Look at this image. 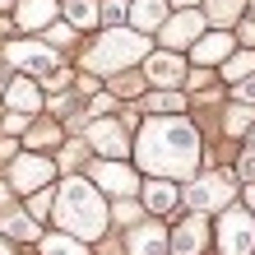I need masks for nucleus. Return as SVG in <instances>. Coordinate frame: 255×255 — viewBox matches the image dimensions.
<instances>
[{
  "label": "nucleus",
  "mask_w": 255,
  "mask_h": 255,
  "mask_svg": "<svg viewBox=\"0 0 255 255\" xmlns=\"http://www.w3.org/2000/svg\"><path fill=\"white\" fill-rule=\"evenodd\" d=\"M204 144L190 116H144L134 130V167L148 176L186 186L190 176H200Z\"/></svg>",
  "instance_id": "obj_1"
},
{
  "label": "nucleus",
  "mask_w": 255,
  "mask_h": 255,
  "mask_svg": "<svg viewBox=\"0 0 255 255\" xmlns=\"http://www.w3.org/2000/svg\"><path fill=\"white\" fill-rule=\"evenodd\" d=\"M51 223L79 242H102L112 228V200L102 195L88 176H65L61 190H56V209H51Z\"/></svg>",
  "instance_id": "obj_2"
},
{
  "label": "nucleus",
  "mask_w": 255,
  "mask_h": 255,
  "mask_svg": "<svg viewBox=\"0 0 255 255\" xmlns=\"http://www.w3.org/2000/svg\"><path fill=\"white\" fill-rule=\"evenodd\" d=\"M148 51H153V37L134 33L130 23H121V28H98L93 47L79 51V70L84 74H98V79H102V74H126V70H139Z\"/></svg>",
  "instance_id": "obj_3"
},
{
  "label": "nucleus",
  "mask_w": 255,
  "mask_h": 255,
  "mask_svg": "<svg viewBox=\"0 0 255 255\" xmlns=\"http://www.w3.org/2000/svg\"><path fill=\"white\" fill-rule=\"evenodd\" d=\"M181 204L190 214H223V209L237 204V176L232 172H204V176H190V186L181 190Z\"/></svg>",
  "instance_id": "obj_4"
},
{
  "label": "nucleus",
  "mask_w": 255,
  "mask_h": 255,
  "mask_svg": "<svg viewBox=\"0 0 255 255\" xmlns=\"http://www.w3.org/2000/svg\"><path fill=\"white\" fill-rule=\"evenodd\" d=\"M0 61H5L14 74H28V79H47L51 70H61V51L47 47L42 37H19V42H5Z\"/></svg>",
  "instance_id": "obj_5"
},
{
  "label": "nucleus",
  "mask_w": 255,
  "mask_h": 255,
  "mask_svg": "<svg viewBox=\"0 0 255 255\" xmlns=\"http://www.w3.org/2000/svg\"><path fill=\"white\" fill-rule=\"evenodd\" d=\"M214 255H255V214L246 204H232V209L218 214Z\"/></svg>",
  "instance_id": "obj_6"
},
{
  "label": "nucleus",
  "mask_w": 255,
  "mask_h": 255,
  "mask_svg": "<svg viewBox=\"0 0 255 255\" xmlns=\"http://www.w3.org/2000/svg\"><path fill=\"white\" fill-rule=\"evenodd\" d=\"M88 181H93L107 200H139V172L126 158H88Z\"/></svg>",
  "instance_id": "obj_7"
},
{
  "label": "nucleus",
  "mask_w": 255,
  "mask_h": 255,
  "mask_svg": "<svg viewBox=\"0 0 255 255\" xmlns=\"http://www.w3.org/2000/svg\"><path fill=\"white\" fill-rule=\"evenodd\" d=\"M56 172H61V167H56V158H47V153H28V148H19V158H9V167H5L14 195L47 190V186L56 181Z\"/></svg>",
  "instance_id": "obj_8"
},
{
  "label": "nucleus",
  "mask_w": 255,
  "mask_h": 255,
  "mask_svg": "<svg viewBox=\"0 0 255 255\" xmlns=\"http://www.w3.org/2000/svg\"><path fill=\"white\" fill-rule=\"evenodd\" d=\"M130 126L121 116H88L84 126V144L93 148L98 158H130Z\"/></svg>",
  "instance_id": "obj_9"
},
{
  "label": "nucleus",
  "mask_w": 255,
  "mask_h": 255,
  "mask_svg": "<svg viewBox=\"0 0 255 255\" xmlns=\"http://www.w3.org/2000/svg\"><path fill=\"white\" fill-rule=\"evenodd\" d=\"M209 246H214V223L186 209V218L167 232V255H204Z\"/></svg>",
  "instance_id": "obj_10"
},
{
  "label": "nucleus",
  "mask_w": 255,
  "mask_h": 255,
  "mask_svg": "<svg viewBox=\"0 0 255 255\" xmlns=\"http://www.w3.org/2000/svg\"><path fill=\"white\" fill-rule=\"evenodd\" d=\"M204 9H172L167 23L158 28V47L162 51H190V42L204 33Z\"/></svg>",
  "instance_id": "obj_11"
},
{
  "label": "nucleus",
  "mask_w": 255,
  "mask_h": 255,
  "mask_svg": "<svg viewBox=\"0 0 255 255\" xmlns=\"http://www.w3.org/2000/svg\"><path fill=\"white\" fill-rule=\"evenodd\" d=\"M139 70H144V84L148 88H181L186 74H190V61H186L181 51H148Z\"/></svg>",
  "instance_id": "obj_12"
},
{
  "label": "nucleus",
  "mask_w": 255,
  "mask_h": 255,
  "mask_svg": "<svg viewBox=\"0 0 255 255\" xmlns=\"http://www.w3.org/2000/svg\"><path fill=\"white\" fill-rule=\"evenodd\" d=\"M232 51H237V37L232 33H223V28H204V33L190 42V56H186V61L195 70H218Z\"/></svg>",
  "instance_id": "obj_13"
},
{
  "label": "nucleus",
  "mask_w": 255,
  "mask_h": 255,
  "mask_svg": "<svg viewBox=\"0 0 255 255\" xmlns=\"http://www.w3.org/2000/svg\"><path fill=\"white\" fill-rule=\"evenodd\" d=\"M56 19H61V0H14V14H9V23L19 28L23 37L47 33Z\"/></svg>",
  "instance_id": "obj_14"
},
{
  "label": "nucleus",
  "mask_w": 255,
  "mask_h": 255,
  "mask_svg": "<svg viewBox=\"0 0 255 255\" xmlns=\"http://www.w3.org/2000/svg\"><path fill=\"white\" fill-rule=\"evenodd\" d=\"M139 204H144V214H153V218H172V214H181V186L176 181H162V176H148V181L139 186Z\"/></svg>",
  "instance_id": "obj_15"
},
{
  "label": "nucleus",
  "mask_w": 255,
  "mask_h": 255,
  "mask_svg": "<svg viewBox=\"0 0 255 255\" xmlns=\"http://www.w3.org/2000/svg\"><path fill=\"white\" fill-rule=\"evenodd\" d=\"M0 102H5V112L37 116L42 107H47V93H42V84L28 79V74H9V84H5V93H0Z\"/></svg>",
  "instance_id": "obj_16"
},
{
  "label": "nucleus",
  "mask_w": 255,
  "mask_h": 255,
  "mask_svg": "<svg viewBox=\"0 0 255 255\" xmlns=\"http://www.w3.org/2000/svg\"><path fill=\"white\" fill-rule=\"evenodd\" d=\"M126 255H167V228L162 223H134L126 232Z\"/></svg>",
  "instance_id": "obj_17"
},
{
  "label": "nucleus",
  "mask_w": 255,
  "mask_h": 255,
  "mask_svg": "<svg viewBox=\"0 0 255 255\" xmlns=\"http://www.w3.org/2000/svg\"><path fill=\"white\" fill-rule=\"evenodd\" d=\"M167 14H172L167 0H130V14H126V19H130L134 33L148 37V33H158V28L167 23Z\"/></svg>",
  "instance_id": "obj_18"
},
{
  "label": "nucleus",
  "mask_w": 255,
  "mask_h": 255,
  "mask_svg": "<svg viewBox=\"0 0 255 255\" xmlns=\"http://www.w3.org/2000/svg\"><path fill=\"white\" fill-rule=\"evenodd\" d=\"M0 237H9L14 246H33L37 237H42V223H33L23 209L9 204V209H0Z\"/></svg>",
  "instance_id": "obj_19"
},
{
  "label": "nucleus",
  "mask_w": 255,
  "mask_h": 255,
  "mask_svg": "<svg viewBox=\"0 0 255 255\" xmlns=\"http://www.w3.org/2000/svg\"><path fill=\"white\" fill-rule=\"evenodd\" d=\"M61 144H65L61 121H37V116H33V126L23 130V148H28V153H47V148L56 153Z\"/></svg>",
  "instance_id": "obj_20"
},
{
  "label": "nucleus",
  "mask_w": 255,
  "mask_h": 255,
  "mask_svg": "<svg viewBox=\"0 0 255 255\" xmlns=\"http://www.w3.org/2000/svg\"><path fill=\"white\" fill-rule=\"evenodd\" d=\"M61 19L74 28V33H88V28H102V5L98 0H61Z\"/></svg>",
  "instance_id": "obj_21"
},
{
  "label": "nucleus",
  "mask_w": 255,
  "mask_h": 255,
  "mask_svg": "<svg viewBox=\"0 0 255 255\" xmlns=\"http://www.w3.org/2000/svg\"><path fill=\"white\" fill-rule=\"evenodd\" d=\"M246 9H251V0H204V23H209V28H223V33H232V28L242 23Z\"/></svg>",
  "instance_id": "obj_22"
},
{
  "label": "nucleus",
  "mask_w": 255,
  "mask_h": 255,
  "mask_svg": "<svg viewBox=\"0 0 255 255\" xmlns=\"http://www.w3.org/2000/svg\"><path fill=\"white\" fill-rule=\"evenodd\" d=\"M144 112L148 116H186V93L181 88H148L144 93Z\"/></svg>",
  "instance_id": "obj_23"
},
{
  "label": "nucleus",
  "mask_w": 255,
  "mask_h": 255,
  "mask_svg": "<svg viewBox=\"0 0 255 255\" xmlns=\"http://www.w3.org/2000/svg\"><path fill=\"white\" fill-rule=\"evenodd\" d=\"M37 255H88V246L79 242V237H70L61 228H51V232H42L37 237Z\"/></svg>",
  "instance_id": "obj_24"
},
{
  "label": "nucleus",
  "mask_w": 255,
  "mask_h": 255,
  "mask_svg": "<svg viewBox=\"0 0 255 255\" xmlns=\"http://www.w3.org/2000/svg\"><path fill=\"white\" fill-rule=\"evenodd\" d=\"M251 130H255V107H246V102H232V107L223 112V134H228V139H246Z\"/></svg>",
  "instance_id": "obj_25"
},
{
  "label": "nucleus",
  "mask_w": 255,
  "mask_h": 255,
  "mask_svg": "<svg viewBox=\"0 0 255 255\" xmlns=\"http://www.w3.org/2000/svg\"><path fill=\"white\" fill-rule=\"evenodd\" d=\"M218 70H223V79H228V88L242 84V79H251V74H255V47H237Z\"/></svg>",
  "instance_id": "obj_26"
},
{
  "label": "nucleus",
  "mask_w": 255,
  "mask_h": 255,
  "mask_svg": "<svg viewBox=\"0 0 255 255\" xmlns=\"http://www.w3.org/2000/svg\"><path fill=\"white\" fill-rule=\"evenodd\" d=\"M107 93H116V98H144L148 84H144L139 70H126V74H112V88H107Z\"/></svg>",
  "instance_id": "obj_27"
},
{
  "label": "nucleus",
  "mask_w": 255,
  "mask_h": 255,
  "mask_svg": "<svg viewBox=\"0 0 255 255\" xmlns=\"http://www.w3.org/2000/svg\"><path fill=\"white\" fill-rule=\"evenodd\" d=\"M51 209H56V190L47 186V190H33V195H28L23 214L33 218V223H47V218H51Z\"/></svg>",
  "instance_id": "obj_28"
},
{
  "label": "nucleus",
  "mask_w": 255,
  "mask_h": 255,
  "mask_svg": "<svg viewBox=\"0 0 255 255\" xmlns=\"http://www.w3.org/2000/svg\"><path fill=\"white\" fill-rule=\"evenodd\" d=\"M42 42H47V47H74V42H79V33H74L65 19H56L47 33H42Z\"/></svg>",
  "instance_id": "obj_29"
},
{
  "label": "nucleus",
  "mask_w": 255,
  "mask_h": 255,
  "mask_svg": "<svg viewBox=\"0 0 255 255\" xmlns=\"http://www.w3.org/2000/svg\"><path fill=\"white\" fill-rule=\"evenodd\" d=\"M84 153H88V144H84V134H79V144H70L65 153H56V167H61L65 176H74V167H79V162H88Z\"/></svg>",
  "instance_id": "obj_30"
},
{
  "label": "nucleus",
  "mask_w": 255,
  "mask_h": 255,
  "mask_svg": "<svg viewBox=\"0 0 255 255\" xmlns=\"http://www.w3.org/2000/svg\"><path fill=\"white\" fill-rule=\"evenodd\" d=\"M98 5H102V23L107 28H121L130 14V0H98Z\"/></svg>",
  "instance_id": "obj_31"
},
{
  "label": "nucleus",
  "mask_w": 255,
  "mask_h": 255,
  "mask_svg": "<svg viewBox=\"0 0 255 255\" xmlns=\"http://www.w3.org/2000/svg\"><path fill=\"white\" fill-rule=\"evenodd\" d=\"M139 214H144V204H139V200H116V209H112V218L121 223V228H126V223L134 228V223H139Z\"/></svg>",
  "instance_id": "obj_32"
},
{
  "label": "nucleus",
  "mask_w": 255,
  "mask_h": 255,
  "mask_svg": "<svg viewBox=\"0 0 255 255\" xmlns=\"http://www.w3.org/2000/svg\"><path fill=\"white\" fill-rule=\"evenodd\" d=\"M181 88H195V93H204V98H209V93H214V70H195V65H190V74H186V84H181Z\"/></svg>",
  "instance_id": "obj_33"
},
{
  "label": "nucleus",
  "mask_w": 255,
  "mask_h": 255,
  "mask_svg": "<svg viewBox=\"0 0 255 255\" xmlns=\"http://www.w3.org/2000/svg\"><path fill=\"white\" fill-rule=\"evenodd\" d=\"M232 102H246V107H255V74L242 84H232Z\"/></svg>",
  "instance_id": "obj_34"
},
{
  "label": "nucleus",
  "mask_w": 255,
  "mask_h": 255,
  "mask_svg": "<svg viewBox=\"0 0 255 255\" xmlns=\"http://www.w3.org/2000/svg\"><path fill=\"white\" fill-rule=\"evenodd\" d=\"M232 37H242V47H255V19H242Z\"/></svg>",
  "instance_id": "obj_35"
},
{
  "label": "nucleus",
  "mask_w": 255,
  "mask_h": 255,
  "mask_svg": "<svg viewBox=\"0 0 255 255\" xmlns=\"http://www.w3.org/2000/svg\"><path fill=\"white\" fill-rule=\"evenodd\" d=\"M9 158H19V139H14V134L0 139V162H9Z\"/></svg>",
  "instance_id": "obj_36"
},
{
  "label": "nucleus",
  "mask_w": 255,
  "mask_h": 255,
  "mask_svg": "<svg viewBox=\"0 0 255 255\" xmlns=\"http://www.w3.org/2000/svg\"><path fill=\"white\" fill-rule=\"evenodd\" d=\"M0 255H19V246H14L9 237H0Z\"/></svg>",
  "instance_id": "obj_37"
},
{
  "label": "nucleus",
  "mask_w": 255,
  "mask_h": 255,
  "mask_svg": "<svg viewBox=\"0 0 255 255\" xmlns=\"http://www.w3.org/2000/svg\"><path fill=\"white\" fill-rule=\"evenodd\" d=\"M167 5H172V9H195L200 0H167Z\"/></svg>",
  "instance_id": "obj_38"
},
{
  "label": "nucleus",
  "mask_w": 255,
  "mask_h": 255,
  "mask_svg": "<svg viewBox=\"0 0 255 255\" xmlns=\"http://www.w3.org/2000/svg\"><path fill=\"white\" fill-rule=\"evenodd\" d=\"M246 209H251V214H255V181L246 186Z\"/></svg>",
  "instance_id": "obj_39"
}]
</instances>
